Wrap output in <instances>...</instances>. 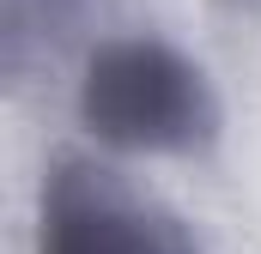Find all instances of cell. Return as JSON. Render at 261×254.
Wrapping results in <instances>:
<instances>
[{
	"mask_svg": "<svg viewBox=\"0 0 261 254\" xmlns=\"http://www.w3.org/2000/svg\"><path fill=\"white\" fill-rule=\"evenodd\" d=\"M79 121L116 151L200 157L213 151L225 109H219L213 79L182 49L158 37H116L85 61Z\"/></svg>",
	"mask_w": 261,
	"mask_h": 254,
	"instance_id": "1",
	"label": "cell"
},
{
	"mask_svg": "<svg viewBox=\"0 0 261 254\" xmlns=\"http://www.w3.org/2000/svg\"><path fill=\"white\" fill-rule=\"evenodd\" d=\"M37 254H200L195 230L91 157L49 164L37 194Z\"/></svg>",
	"mask_w": 261,
	"mask_h": 254,
	"instance_id": "2",
	"label": "cell"
},
{
	"mask_svg": "<svg viewBox=\"0 0 261 254\" xmlns=\"http://www.w3.org/2000/svg\"><path fill=\"white\" fill-rule=\"evenodd\" d=\"M85 0H6V24H0V49H6V73L24 79L37 61H55L61 43L79 30Z\"/></svg>",
	"mask_w": 261,
	"mask_h": 254,
	"instance_id": "3",
	"label": "cell"
},
{
	"mask_svg": "<svg viewBox=\"0 0 261 254\" xmlns=\"http://www.w3.org/2000/svg\"><path fill=\"white\" fill-rule=\"evenodd\" d=\"M237 6H249V0H237Z\"/></svg>",
	"mask_w": 261,
	"mask_h": 254,
	"instance_id": "4",
	"label": "cell"
}]
</instances>
